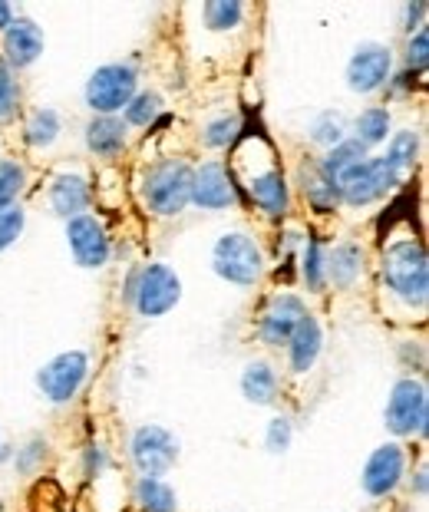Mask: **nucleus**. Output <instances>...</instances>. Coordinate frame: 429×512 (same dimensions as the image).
Wrapping results in <instances>:
<instances>
[{"instance_id": "6e6552de", "label": "nucleus", "mask_w": 429, "mask_h": 512, "mask_svg": "<svg viewBox=\"0 0 429 512\" xmlns=\"http://www.w3.org/2000/svg\"><path fill=\"white\" fill-rule=\"evenodd\" d=\"M86 374H90V357H86L83 351H66L60 357H53L50 364L40 367L37 384L50 403H66V400H73L76 390L83 387Z\"/></svg>"}, {"instance_id": "ea45409f", "label": "nucleus", "mask_w": 429, "mask_h": 512, "mask_svg": "<svg viewBox=\"0 0 429 512\" xmlns=\"http://www.w3.org/2000/svg\"><path fill=\"white\" fill-rule=\"evenodd\" d=\"M103 466H106V453L99 450V446H93L90 450V473H99Z\"/></svg>"}, {"instance_id": "f257e3e1", "label": "nucleus", "mask_w": 429, "mask_h": 512, "mask_svg": "<svg viewBox=\"0 0 429 512\" xmlns=\"http://www.w3.org/2000/svg\"><path fill=\"white\" fill-rule=\"evenodd\" d=\"M383 285L406 304H426L429 291V268L426 248L420 242H396L383 252Z\"/></svg>"}, {"instance_id": "1a4fd4ad", "label": "nucleus", "mask_w": 429, "mask_h": 512, "mask_svg": "<svg viewBox=\"0 0 429 512\" xmlns=\"http://www.w3.org/2000/svg\"><path fill=\"white\" fill-rule=\"evenodd\" d=\"M179 460V440L162 427H142L132 437V463L139 466L142 476H162L169 473Z\"/></svg>"}, {"instance_id": "7ed1b4c3", "label": "nucleus", "mask_w": 429, "mask_h": 512, "mask_svg": "<svg viewBox=\"0 0 429 512\" xmlns=\"http://www.w3.org/2000/svg\"><path fill=\"white\" fill-rule=\"evenodd\" d=\"M212 265H215V275L231 281V285H255V281L264 275V258H261V248L255 238H248L245 232H231L222 235L215 242V252H212Z\"/></svg>"}, {"instance_id": "473e14b6", "label": "nucleus", "mask_w": 429, "mask_h": 512, "mask_svg": "<svg viewBox=\"0 0 429 512\" xmlns=\"http://www.w3.org/2000/svg\"><path fill=\"white\" fill-rule=\"evenodd\" d=\"M20 232H24V209H20V205L0 209V252H4L7 245H14Z\"/></svg>"}, {"instance_id": "c85d7f7f", "label": "nucleus", "mask_w": 429, "mask_h": 512, "mask_svg": "<svg viewBox=\"0 0 429 512\" xmlns=\"http://www.w3.org/2000/svg\"><path fill=\"white\" fill-rule=\"evenodd\" d=\"M202 14H205V24L212 30H231L241 24L245 10H241L238 0H212V4L202 7Z\"/></svg>"}, {"instance_id": "7c9ffc66", "label": "nucleus", "mask_w": 429, "mask_h": 512, "mask_svg": "<svg viewBox=\"0 0 429 512\" xmlns=\"http://www.w3.org/2000/svg\"><path fill=\"white\" fill-rule=\"evenodd\" d=\"M20 189H24V169L10 159H0V209L14 205Z\"/></svg>"}, {"instance_id": "a878e982", "label": "nucleus", "mask_w": 429, "mask_h": 512, "mask_svg": "<svg viewBox=\"0 0 429 512\" xmlns=\"http://www.w3.org/2000/svg\"><path fill=\"white\" fill-rule=\"evenodd\" d=\"M60 136V116L53 110H37L33 113V119L27 123V143L33 149H47L57 143Z\"/></svg>"}, {"instance_id": "e433bc0d", "label": "nucleus", "mask_w": 429, "mask_h": 512, "mask_svg": "<svg viewBox=\"0 0 429 512\" xmlns=\"http://www.w3.org/2000/svg\"><path fill=\"white\" fill-rule=\"evenodd\" d=\"M268 450L271 453H284L291 446V420H284V417H274L268 423Z\"/></svg>"}, {"instance_id": "cd10ccee", "label": "nucleus", "mask_w": 429, "mask_h": 512, "mask_svg": "<svg viewBox=\"0 0 429 512\" xmlns=\"http://www.w3.org/2000/svg\"><path fill=\"white\" fill-rule=\"evenodd\" d=\"M301 275L307 281V288L311 291H321L324 281H327V258H324V248L317 238L304 245V265H301Z\"/></svg>"}, {"instance_id": "2f4dec72", "label": "nucleus", "mask_w": 429, "mask_h": 512, "mask_svg": "<svg viewBox=\"0 0 429 512\" xmlns=\"http://www.w3.org/2000/svg\"><path fill=\"white\" fill-rule=\"evenodd\" d=\"M311 139H314V143H324V146L344 143V116H340V113L317 116L314 126H311Z\"/></svg>"}, {"instance_id": "20e7f679", "label": "nucleus", "mask_w": 429, "mask_h": 512, "mask_svg": "<svg viewBox=\"0 0 429 512\" xmlns=\"http://www.w3.org/2000/svg\"><path fill=\"white\" fill-rule=\"evenodd\" d=\"M136 96V70L129 63H106L86 83V103L99 116H113Z\"/></svg>"}, {"instance_id": "f3484780", "label": "nucleus", "mask_w": 429, "mask_h": 512, "mask_svg": "<svg viewBox=\"0 0 429 512\" xmlns=\"http://www.w3.org/2000/svg\"><path fill=\"white\" fill-rule=\"evenodd\" d=\"M248 195L261 212L284 215V209H288V182H284V172L268 169V172H261V176H251Z\"/></svg>"}, {"instance_id": "f8f14e48", "label": "nucleus", "mask_w": 429, "mask_h": 512, "mask_svg": "<svg viewBox=\"0 0 429 512\" xmlns=\"http://www.w3.org/2000/svg\"><path fill=\"white\" fill-rule=\"evenodd\" d=\"M66 238H70V252L76 258V265L103 268L109 261V238L103 232V225H99L93 215L70 219V225H66Z\"/></svg>"}, {"instance_id": "a211bd4d", "label": "nucleus", "mask_w": 429, "mask_h": 512, "mask_svg": "<svg viewBox=\"0 0 429 512\" xmlns=\"http://www.w3.org/2000/svg\"><path fill=\"white\" fill-rule=\"evenodd\" d=\"M86 146L103 159L119 156L126 146V123L116 116H96L93 123L86 126Z\"/></svg>"}, {"instance_id": "0eeeda50", "label": "nucleus", "mask_w": 429, "mask_h": 512, "mask_svg": "<svg viewBox=\"0 0 429 512\" xmlns=\"http://www.w3.org/2000/svg\"><path fill=\"white\" fill-rule=\"evenodd\" d=\"M429 407H426V387L420 380L406 377L393 387L387 403V430L396 437H410V433H426Z\"/></svg>"}, {"instance_id": "9d476101", "label": "nucleus", "mask_w": 429, "mask_h": 512, "mask_svg": "<svg viewBox=\"0 0 429 512\" xmlns=\"http://www.w3.org/2000/svg\"><path fill=\"white\" fill-rule=\"evenodd\" d=\"M393 53L383 43H360L347 63V86L354 93H373L390 80Z\"/></svg>"}, {"instance_id": "b1692460", "label": "nucleus", "mask_w": 429, "mask_h": 512, "mask_svg": "<svg viewBox=\"0 0 429 512\" xmlns=\"http://www.w3.org/2000/svg\"><path fill=\"white\" fill-rule=\"evenodd\" d=\"M136 503L146 512H175L179 499H175L172 486L162 483L159 476H142L136 483Z\"/></svg>"}, {"instance_id": "c756f323", "label": "nucleus", "mask_w": 429, "mask_h": 512, "mask_svg": "<svg viewBox=\"0 0 429 512\" xmlns=\"http://www.w3.org/2000/svg\"><path fill=\"white\" fill-rule=\"evenodd\" d=\"M159 110H162L159 93H139V96H132L129 106H126V123H132V126H152V123H156Z\"/></svg>"}, {"instance_id": "bb28decb", "label": "nucleus", "mask_w": 429, "mask_h": 512, "mask_svg": "<svg viewBox=\"0 0 429 512\" xmlns=\"http://www.w3.org/2000/svg\"><path fill=\"white\" fill-rule=\"evenodd\" d=\"M416 149H420V139H416V133H410V129H403V133H396L390 139V149H387V159L390 166L400 172H410L413 169V162H416Z\"/></svg>"}, {"instance_id": "72a5a7b5", "label": "nucleus", "mask_w": 429, "mask_h": 512, "mask_svg": "<svg viewBox=\"0 0 429 512\" xmlns=\"http://www.w3.org/2000/svg\"><path fill=\"white\" fill-rule=\"evenodd\" d=\"M235 133H238V119L235 116H222V119H215V123L205 126L202 139H205V146L222 149V146L231 143V139H235Z\"/></svg>"}, {"instance_id": "a19ab883", "label": "nucleus", "mask_w": 429, "mask_h": 512, "mask_svg": "<svg viewBox=\"0 0 429 512\" xmlns=\"http://www.w3.org/2000/svg\"><path fill=\"white\" fill-rule=\"evenodd\" d=\"M10 24H14V10H10L7 4H0V30H7Z\"/></svg>"}, {"instance_id": "6ab92c4d", "label": "nucleus", "mask_w": 429, "mask_h": 512, "mask_svg": "<svg viewBox=\"0 0 429 512\" xmlns=\"http://www.w3.org/2000/svg\"><path fill=\"white\" fill-rule=\"evenodd\" d=\"M291 367H294V374H307V370L314 367L317 361V354H321V324H317L311 314L297 324V331L291 334Z\"/></svg>"}, {"instance_id": "5701e85b", "label": "nucleus", "mask_w": 429, "mask_h": 512, "mask_svg": "<svg viewBox=\"0 0 429 512\" xmlns=\"http://www.w3.org/2000/svg\"><path fill=\"white\" fill-rule=\"evenodd\" d=\"M301 182H304L307 202H311L317 212H330V209H334V205L340 202L337 185L324 176L321 166H304V169H301Z\"/></svg>"}, {"instance_id": "39448f33", "label": "nucleus", "mask_w": 429, "mask_h": 512, "mask_svg": "<svg viewBox=\"0 0 429 512\" xmlns=\"http://www.w3.org/2000/svg\"><path fill=\"white\" fill-rule=\"evenodd\" d=\"M396 185H400V172L383 156H377V159H363L357 169H350L337 182V192L347 205H370L383 199L387 192H393Z\"/></svg>"}, {"instance_id": "dca6fc26", "label": "nucleus", "mask_w": 429, "mask_h": 512, "mask_svg": "<svg viewBox=\"0 0 429 512\" xmlns=\"http://www.w3.org/2000/svg\"><path fill=\"white\" fill-rule=\"evenodd\" d=\"M50 205L63 219H80L90 209V185L80 176H57L50 185Z\"/></svg>"}, {"instance_id": "aec40b11", "label": "nucleus", "mask_w": 429, "mask_h": 512, "mask_svg": "<svg viewBox=\"0 0 429 512\" xmlns=\"http://www.w3.org/2000/svg\"><path fill=\"white\" fill-rule=\"evenodd\" d=\"M363 159H367V146H360L357 139H344V143L330 146V152H327L321 162H317V166H321L324 176L337 185L350 169H357Z\"/></svg>"}, {"instance_id": "58836bf2", "label": "nucleus", "mask_w": 429, "mask_h": 512, "mask_svg": "<svg viewBox=\"0 0 429 512\" xmlns=\"http://www.w3.org/2000/svg\"><path fill=\"white\" fill-rule=\"evenodd\" d=\"M423 14H426L423 4H410V7H406V30H410V34H413V27H420Z\"/></svg>"}, {"instance_id": "423d86ee", "label": "nucleus", "mask_w": 429, "mask_h": 512, "mask_svg": "<svg viewBox=\"0 0 429 512\" xmlns=\"http://www.w3.org/2000/svg\"><path fill=\"white\" fill-rule=\"evenodd\" d=\"M132 298L142 318H162L169 314L182 298V281L169 265H149L142 268L139 281L132 285Z\"/></svg>"}, {"instance_id": "f03ea898", "label": "nucleus", "mask_w": 429, "mask_h": 512, "mask_svg": "<svg viewBox=\"0 0 429 512\" xmlns=\"http://www.w3.org/2000/svg\"><path fill=\"white\" fill-rule=\"evenodd\" d=\"M142 199L156 215H179L192 202V169L182 159L156 162L142 179Z\"/></svg>"}, {"instance_id": "ddd939ff", "label": "nucleus", "mask_w": 429, "mask_h": 512, "mask_svg": "<svg viewBox=\"0 0 429 512\" xmlns=\"http://www.w3.org/2000/svg\"><path fill=\"white\" fill-rule=\"evenodd\" d=\"M192 202L212 212L228 209L235 202V185L222 162H205L202 169L192 172Z\"/></svg>"}, {"instance_id": "2eb2a0df", "label": "nucleus", "mask_w": 429, "mask_h": 512, "mask_svg": "<svg viewBox=\"0 0 429 512\" xmlns=\"http://www.w3.org/2000/svg\"><path fill=\"white\" fill-rule=\"evenodd\" d=\"M4 53H7V67L24 70L43 53V34L33 20H14L4 30Z\"/></svg>"}, {"instance_id": "f704fd0d", "label": "nucleus", "mask_w": 429, "mask_h": 512, "mask_svg": "<svg viewBox=\"0 0 429 512\" xmlns=\"http://www.w3.org/2000/svg\"><path fill=\"white\" fill-rule=\"evenodd\" d=\"M14 110H17V83L10 76L7 63H0V123L14 116Z\"/></svg>"}, {"instance_id": "4be33fe9", "label": "nucleus", "mask_w": 429, "mask_h": 512, "mask_svg": "<svg viewBox=\"0 0 429 512\" xmlns=\"http://www.w3.org/2000/svg\"><path fill=\"white\" fill-rule=\"evenodd\" d=\"M241 390H245V397L251 403H274L278 397V377H274V370L264 364V361H255L245 367V374H241Z\"/></svg>"}, {"instance_id": "393cba45", "label": "nucleus", "mask_w": 429, "mask_h": 512, "mask_svg": "<svg viewBox=\"0 0 429 512\" xmlns=\"http://www.w3.org/2000/svg\"><path fill=\"white\" fill-rule=\"evenodd\" d=\"M390 133V113L380 110V106H373V110H363L357 116V143L360 146H377L383 143Z\"/></svg>"}, {"instance_id": "c9c22d12", "label": "nucleus", "mask_w": 429, "mask_h": 512, "mask_svg": "<svg viewBox=\"0 0 429 512\" xmlns=\"http://www.w3.org/2000/svg\"><path fill=\"white\" fill-rule=\"evenodd\" d=\"M429 34L426 27L416 30V37H410V47H406V67H410L413 73L426 70V60H429Z\"/></svg>"}, {"instance_id": "9b49d317", "label": "nucleus", "mask_w": 429, "mask_h": 512, "mask_svg": "<svg viewBox=\"0 0 429 512\" xmlns=\"http://www.w3.org/2000/svg\"><path fill=\"white\" fill-rule=\"evenodd\" d=\"M307 318V308L301 298L294 294H274L268 301V308L261 314V324H258V334L264 344L271 347H281L291 341V334L297 331V324Z\"/></svg>"}, {"instance_id": "4468645a", "label": "nucleus", "mask_w": 429, "mask_h": 512, "mask_svg": "<svg viewBox=\"0 0 429 512\" xmlns=\"http://www.w3.org/2000/svg\"><path fill=\"white\" fill-rule=\"evenodd\" d=\"M400 476H403V450L396 443H387L380 450H373L360 479L370 496H387L400 483Z\"/></svg>"}, {"instance_id": "412c9836", "label": "nucleus", "mask_w": 429, "mask_h": 512, "mask_svg": "<svg viewBox=\"0 0 429 512\" xmlns=\"http://www.w3.org/2000/svg\"><path fill=\"white\" fill-rule=\"evenodd\" d=\"M363 271V248L354 242H344L334 248V255L327 258V278L337 288H350Z\"/></svg>"}, {"instance_id": "4c0bfd02", "label": "nucleus", "mask_w": 429, "mask_h": 512, "mask_svg": "<svg viewBox=\"0 0 429 512\" xmlns=\"http://www.w3.org/2000/svg\"><path fill=\"white\" fill-rule=\"evenodd\" d=\"M47 456V443L43 440H33L24 453H20V460H17V470L20 473H33V466H37V460H43Z\"/></svg>"}]
</instances>
